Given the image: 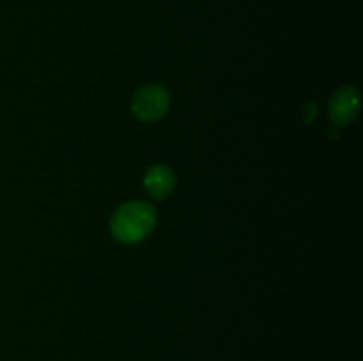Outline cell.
I'll return each instance as SVG.
<instances>
[{"instance_id":"cell-5","label":"cell","mask_w":363,"mask_h":361,"mask_svg":"<svg viewBox=\"0 0 363 361\" xmlns=\"http://www.w3.org/2000/svg\"><path fill=\"white\" fill-rule=\"evenodd\" d=\"M315 115H318V106H315V103H311V105L305 106V120L307 122H312L315 119Z\"/></svg>"},{"instance_id":"cell-1","label":"cell","mask_w":363,"mask_h":361,"mask_svg":"<svg viewBox=\"0 0 363 361\" xmlns=\"http://www.w3.org/2000/svg\"><path fill=\"white\" fill-rule=\"evenodd\" d=\"M158 214L145 200H131L119 205L110 218V232L119 243L137 244L155 230Z\"/></svg>"},{"instance_id":"cell-2","label":"cell","mask_w":363,"mask_h":361,"mask_svg":"<svg viewBox=\"0 0 363 361\" xmlns=\"http://www.w3.org/2000/svg\"><path fill=\"white\" fill-rule=\"evenodd\" d=\"M170 108V92L160 84H147L138 88L131 99V112L142 122L163 119Z\"/></svg>"},{"instance_id":"cell-3","label":"cell","mask_w":363,"mask_h":361,"mask_svg":"<svg viewBox=\"0 0 363 361\" xmlns=\"http://www.w3.org/2000/svg\"><path fill=\"white\" fill-rule=\"evenodd\" d=\"M358 110H360V94L351 85L340 87L330 99L328 113L335 126H347L353 122L354 117L358 115Z\"/></svg>"},{"instance_id":"cell-4","label":"cell","mask_w":363,"mask_h":361,"mask_svg":"<svg viewBox=\"0 0 363 361\" xmlns=\"http://www.w3.org/2000/svg\"><path fill=\"white\" fill-rule=\"evenodd\" d=\"M144 188L155 200H163L176 190V173L169 165H152L144 176Z\"/></svg>"}]
</instances>
